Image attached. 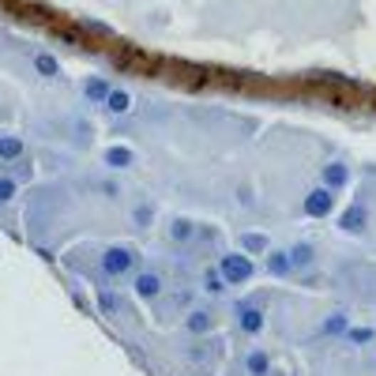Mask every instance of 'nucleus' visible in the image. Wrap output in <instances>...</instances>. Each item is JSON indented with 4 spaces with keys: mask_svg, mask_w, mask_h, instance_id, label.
<instances>
[{
    "mask_svg": "<svg viewBox=\"0 0 376 376\" xmlns=\"http://www.w3.org/2000/svg\"><path fill=\"white\" fill-rule=\"evenodd\" d=\"M102 267H105L110 275H125L128 267H132V252H128V249H110V252L102 256Z\"/></svg>",
    "mask_w": 376,
    "mask_h": 376,
    "instance_id": "nucleus-3",
    "label": "nucleus"
},
{
    "mask_svg": "<svg viewBox=\"0 0 376 376\" xmlns=\"http://www.w3.org/2000/svg\"><path fill=\"white\" fill-rule=\"evenodd\" d=\"M290 263H293V267H308V263H313V249H308V245H298V249L290 252Z\"/></svg>",
    "mask_w": 376,
    "mask_h": 376,
    "instance_id": "nucleus-13",
    "label": "nucleus"
},
{
    "mask_svg": "<svg viewBox=\"0 0 376 376\" xmlns=\"http://www.w3.org/2000/svg\"><path fill=\"white\" fill-rule=\"evenodd\" d=\"M260 328H263V313H260V308H241V331L256 335Z\"/></svg>",
    "mask_w": 376,
    "mask_h": 376,
    "instance_id": "nucleus-7",
    "label": "nucleus"
},
{
    "mask_svg": "<svg viewBox=\"0 0 376 376\" xmlns=\"http://www.w3.org/2000/svg\"><path fill=\"white\" fill-rule=\"evenodd\" d=\"M346 181H350V173H346V166H328V188H343Z\"/></svg>",
    "mask_w": 376,
    "mask_h": 376,
    "instance_id": "nucleus-12",
    "label": "nucleus"
},
{
    "mask_svg": "<svg viewBox=\"0 0 376 376\" xmlns=\"http://www.w3.org/2000/svg\"><path fill=\"white\" fill-rule=\"evenodd\" d=\"M105 110L110 113H128L132 110V98L125 90H110V98H105Z\"/></svg>",
    "mask_w": 376,
    "mask_h": 376,
    "instance_id": "nucleus-9",
    "label": "nucleus"
},
{
    "mask_svg": "<svg viewBox=\"0 0 376 376\" xmlns=\"http://www.w3.org/2000/svg\"><path fill=\"white\" fill-rule=\"evenodd\" d=\"M105 162H110L113 169H128L132 166V151L128 147H110V151H105Z\"/></svg>",
    "mask_w": 376,
    "mask_h": 376,
    "instance_id": "nucleus-8",
    "label": "nucleus"
},
{
    "mask_svg": "<svg viewBox=\"0 0 376 376\" xmlns=\"http://www.w3.org/2000/svg\"><path fill=\"white\" fill-rule=\"evenodd\" d=\"M19 155H23V140H16V136L0 140V158H19Z\"/></svg>",
    "mask_w": 376,
    "mask_h": 376,
    "instance_id": "nucleus-10",
    "label": "nucleus"
},
{
    "mask_svg": "<svg viewBox=\"0 0 376 376\" xmlns=\"http://www.w3.org/2000/svg\"><path fill=\"white\" fill-rule=\"evenodd\" d=\"M136 293L140 298H158V293H162V278L158 275H136Z\"/></svg>",
    "mask_w": 376,
    "mask_h": 376,
    "instance_id": "nucleus-4",
    "label": "nucleus"
},
{
    "mask_svg": "<svg viewBox=\"0 0 376 376\" xmlns=\"http://www.w3.org/2000/svg\"><path fill=\"white\" fill-rule=\"evenodd\" d=\"M38 68H42L46 75H57V61H49V57H38Z\"/></svg>",
    "mask_w": 376,
    "mask_h": 376,
    "instance_id": "nucleus-19",
    "label": "nucleus"
},
{
    "mask_svg": "<svg viewBox=\"0 0 376 376\" xmlns=\"http://www.w3.org/2000/svg\"><path fill=\"white\" fill-rule=\"evenodd\" d=\"M219 271L230 278V282H245V278H252V263L241 256V252H234V256H226V260H222Z\"/></svg>",
    "mask_w": 376,
    "mask_h": 376,
    "instance_id": "nucleus-2",
    "label": "nucleus"
},
{
    "mask_svg": "<svg viewBox=\"0 0 376 376\" xmlns=\"http://www.w3.org/2000/svg\"><path fill=\"white\" fill-rule=\"evenodd\" d=\"M241 245H245L249 252H263V249H267V237H263V234H245V241H241Z\"/></svg>",
    "mask_w": 376,
    "mask_h": 376,
    "instance_id": "nucleus-15",
    "label": "nucleus"
},
{
    "mask_svg": "<svg viewBox=\"0 0 376 376\" xmlns=\"http://www.w3.org/2000/svg\"><path fill=\"white\" fill-rule=\"evenodd\" d=\"M245 365H249L252 376H263V372H267V357H263V354H249V357H245Z\"/></svg>",
    "mask_w": 376,
    "mask_h": 376,
    "instance_id": "nucleus-14",
    "label": "nucleus"
},
{
    "mask_svg": "<svg viewBox=\"0 0 376 376\" xmlns=\"http://www.w3.org/2000/svg\"><path fill=\"white\" fill-rule=\"evenodd\" d=\"M267 271H271L275 278H286L293 271V263H290V252H271L267 256Z\"/></svg>",
    "mask_w": 376,
    "mask_h": 376,
    "instance_id": "nucleus-5",
    "label": "nucleus"
},
{
    "mask_svg": "<svg viewBox=\"0 0 376 376\" xmlns=\"http://www.w3.org/2000/svg\"><path fill=\"white\" fill-rule=\"evenodd\" d=\"M11 192H16V184H11V181H0V199H8Z\"/></svg>",
    "mask_w": 376,
    "mask_h": 376,
    "instance_id": "nucleus-20",
    "label": "nucleus"
},
{
    "mask_svg": "<svg viewBox=\"0 0 376 376\" xmlns=\"http://www.w3.org/2000/svg\"><path fill=\"white\" fill-rule=\"evenodd\" d=\"M339 226H343L346 234H350V230H354V234H357V230H365V207H357V204H354V207L339 219Z\"/></svg>",
    "mask_w": 376,
    "mask_h": 376,
    "instance_id": "nucleus-6",
    "label": "nucleus"
},
{
    "mask_svg": "<svg viewBox=\"0 0 376 376\" xmlns=\"http://www.w3.org/2000/svg\"><path fill=\"white\" fill-rule=\"evenodd\" d=\"M87 98L105 102V98H110V83H105V79H90V83H87Z\"/></svg>",
    "mask_w": 376,
    "mask_h": 376,
    "instance_id": "nucleus-11",
    "label": "nucleus"
},
{
    "mask_svg": "<svg viewBox=\"0 0 376 376\" xmlns=\"http://www.w3.org/2000/svg\"><path fill=\"white\" fill-rule=\"evenodd\" d=\"M339 331H346V316H331L324 324V335H339Z\"/></svg>",
    "mask_w": 376,
    "mask_h": 376,
    "instance_id": "nucleus-16",
    "label": "nucleus"
},
{
    "mask_svg": "<svg viewBox=\"0 0 376 376\" xmlns=\"http://www.w3.org/2000/svg\"><path fill=\"white\" fill-rule=\"evenodd\" d=\"M173 237L188 241V237H192V226H188V222H173Z\"/></svg>",
    "mask_w": 376,
    "mask_h": 376,
    "instance_id": "nucleus-17",
    "label": "nucleus"
},
{
    "mask_svg": "<svg viewBox=\"0 0 376 376\" xmlns=\"http://www.w3.org/2000/svg\"><path fill=\"white\" fill-rule=\"evenodd\" d=\"M350 339H354V343H372V331H369V328H354Z\"/></svg>",
    "mask_w": 376,
    "mask_h": 376,
    "instance_id": "nucleus-18",
    "label": "nucleus"
},
{
    "mask_svg": "<svg viewBox=\"0 0 376 376\" xmlns=\"http://www.w3.org/2000/svg\"><path fill=\"white\" fill-rule=\"evenodd\" d=\"M331 204H335L331 188H313V192L305 196V214H313V219H324V214L331 211Z\"/></svg>",
    "mask_w": 376,
    "mask_h": 376,
    "instance_id": "nucleus-1",
    "label": "nucleus"
}]
</instances>
